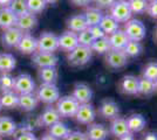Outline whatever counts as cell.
I'll list each match as a JSON object with an SVG mask.
<instances>
[{
  "instance_id": "f5cc1de1",
  "label": "cell",
  "mask_w": 157,
  "mask_h": 140,
  "mask_svg": "<svg viewBox=\"0 0 157 140\" xmlns=\"http://www.w3.org/2000/svg\"><path fill=\"white\" fill-rule=\"evenodd\" d=\"M59 0H45V2L46 4H55V2H58Z\"/></svg>"
},
{
  "instance_id": "836d02e7",
  "label": "cell",
  "mask_w": 157,
  "mask_h": 140,
  "mask_svg": "<svg viewBox=\"0 0 157 140\" xmlns=\"http://www.w3.org/2000/svg\"><path fill=\"white\" fill-rule=\"evenodd\" d=\"M122 52L127 55V57H137L143 52V46L137 41H128Z\"/></svg>"
},
{
  "instance_id": "f907efd6",
  "label": "cell",
  "mask_w": 157,
  "mask_h": 140,
  "mask_svg": "<svg viewBox=\"0 0 157 140\" xmlns=\"http://www.w3.org/2000/svg\"><path fill=\"white\" fill-rule=\"evenodd\" d=\"M118 140H135V138H134L132 133H129L123 135V137H121V138H118Z\"/></svg>"
},
{
  "instance_id": "e0dca14e",
  "label": "cell",
  "mask_w": 157,
  "mask_h": 140,
  "mask_svg": "<svg viewBox=\"0 0 157 140\" xmlns=\"http://www.w3.org/2000/svg\"><path fill=\"white\" fill-rule=\"evenodd\" d=\"M86 137L88 140H107L109 131L102 124H89L87 127Z\"/></svg>"
},
{
  "instance_id": "d4e9b609",
  "label": "cell",
  "mask_w": 157,
  "mask_h": 140,
  "mask_svg": "<svg viewBox=\"0 0 157 140\" xmlns=\"http://www.w3.org/2000/svg\"><path fill=\"white\" fill-rule=\"evenodd\" d=\"M39 100L36 98V95L33 93H25V95H19V104L18 106L22 110V111H33L35 107L38 106Z\"/></svg>"
},
{
  "instance_id": "ac0fdd59",
  "label": "cell",
  "mask_w": 157,
  "mask_h": 140,
  "mask_svg": "<svg viewBox=\"0 0 157 140\" xmlns=\"http://www.w3.org/2000/svg\"><path fill=\"white\" fill-rule=\"evenodd\" d=\"M120 89L124 95L129 96L138 95V78L132 75H127L120 82Z\"/></svg>"
},
{
  "instance_id": "d590c367",
  "label": "cell",
  "mask_w": 157,
  "mask_h": 140,
  "mask_svg": "<svg viewBox=\"0 0 157 140\" xmlns=\"http://www.w3.org/2000/svg\"><path fill=\"white\" fill-rule=\"evenodd\" d=\"M14 88V77L11 74H1L0 76V91L8 92V91H13Z\"/></svg>"
},
{
  "instance_id": "6da1fadb",
  "label": "cell",
  "mask_w": 157,
  "mask_h": 140,
  "mask_svg": "<svg viewBox=\"0 0 157 140\" xmlns=\"http://www.w3.org/2000/svg\"><path fill=\"white\" fill-rule=\"evenodd\" d=\"M93 57V52L89 47L80 46L75 47L67 55L68 63L73 67H82L88 64Z\"/></svg>"
},
{
  "instance_id": "7402d4cb",
  "label": "cell",
  "mask_w": 157,
  "mask_h": 140,
  "mask_svg": "<svg viewBox=\"0 0 157 140\" xmlns=\"http://www.w3.org/2000/svg\"><path fill=\"white\" fill-rule=\"evenodd\" d=\"M66 25H67L68 31H72L76 34L80 32H83L88 28L83 14H75V15L69 16L66 21Z\"/></svg>"
},
{
  "instance_id": "f6af8a7d",
  "label": "cell",
  "mask_w": 157,
  "mask_h": 140,
  "mask_svg": "<svg viewBox=\"0 0 157 140\" xmlns=\"http://www.w3.org/2000/svg\"><path fill=\"white\" fill-rule=\"evenodd\" d=\"M14 140H38V138L33 132H22L19 135H17V138Z\"/></svg>"
},
{
  "instance_id": "9c48e42d",
  "label": "cell",
  "mask_w": 157,
  "mask_h": 140,
  "mask_svg": "<svg viewBox=\"0 0 157 140\" xmlns=\"http://www.w3.org/2000/svg\"><path fill=\"white\" fill-rule=\"evenodd\" d=\"M94 92L93 89L87 83H76L74 85L72 92V97L78 102V104H87L92 100Z\"/></svg>"
},
{
  "instance_id": "b9f144b4",
  "label": "cell",
  "mask_w": 157,
  "mask_h": 140,
  "mask_svg": "<svg viewBox=\"0 0 157 140\" xmlns=\"http://www.w3.org/2000/svg\"><path fill=\"white\" fill-rule=\"evenodd\" d=\"M88 29V32L90 33V35L93 36V39L94 40H98V39H101V38H105L107 36L105 33H103V31L100 28V26H92V27H88L87 28Z\"/></svg>"
},
{
  "instance_id": "11a10c76",
  "label": "cell",
  "mask_w": 157,
  "mask_h": 140,
  "mask_svg": "<svg viewBox=\"0 0 157 140\" xmlns=\"http://www.w3.org/2000/svg\"><path fill=\"white\" fill-rule=\"evenodd\" d=\"M0 111H1V105H0Z\"/></svg>"
},
{
  "instance_id": "8fae6325",
  "label": "cell",
  "mask_w": 157,
  "mask_h": 140,
  "mask_svg": "<svg viewBox=\"0 0 157 140\" xmlns=\"http://www.w3.org/2000/svg\"><path fill=\"white\" fill-rule=\"evenodd\" d=\"M105 62L113 69H122L128 64V57L122 50L110 49L105 54Z\"/></svg>"
},
{
  "instance_id": "603a6c76",
  "label": "cell",
  "mask_w": 157,
  "mask_h": 140,
  "mask_svg": "<svg viewBox=\"0 0 157 140\" xmlns=\"http://www.w3.org/2000/svg\"><path fill=\"white\" fill-rule=\"evenodd\" d=\"M17 18L18 16L8 7H1L0 8V28L5 31L8 28L15 27Z\"/></svg>"
},
{
  "instance_id": "30bf717a",
  "label": "cell",
  "mask_w": 157,
  "mask_h": 140,
  "mask_svg": "<svg viewBox=\"0 0 157 140\" xmlns=\"http://www.w3.org/2000/svg\"><path fill=\"white\" fill-rule=\"evenodd\" d=\"M96 117V111L92 104L87 103V104H80L76 113L74 116V118L76 119L78 123L80 124H85V125H89L92 124L94 119Z\"/></svg>"
},
{
  "instance_id": "ffe728a7",
  "label": "cell",
  "mask_w": 157,
  "mask_h": 140,
  "mask_svg": "<svg viewBox=\"0 0 157 140\" xmlns=\"http://www.w3.org/2000/svg\"><path fill=\"white\" fill-rule=\"evenodd\" d=\"M114 137L116 138H121L125 134H129V128H128V125H127V121H125L124 118L122 117H116L111 120L110 126H109V130H108Z\"/></svg>"
},
{
  "instance_id": "4316f807",
  "label": "cell",
  "mask_w": 157,
  "mask_h": 140,
  "mask_svg": "<svg viewBox=\"0 0 157 140\" xmlns=\"http://www.w3.org/2000/svg\"><path fill=\"white\" fill-rule=\"evenodd\" d=\"M17 132V123L11 117H0V138L10 137Z\"/></svg>"
},
{
  "instance_id": "3957f363",
  "label": "cell",
  "mask_w": 157,
  "mask_h": 140,
  "mask_svg": "<svg viewBox=\"0 0 157 140\" xmlns=\"http://www.w3.org/2000/svg\"><path fill=\"white\" fill-rule=\"evenodd\" d=\"M78 105L80 104L73 98L72 96H63V97H60L58 99L55 109L61 117L69 118V117L75 116L78 109Z\"/></svg>"
},
{
  "instance_id": "8992f818",
  "label": "cell",
  "mask_w": 157,
  "mask_h": 140,
  "mask_svg": "<svg viewBox=\"0 0 157 140\" xmlns=\"http://www.w3.org/2000/svg\"><path fill=\"white\" fill-rule=\"evenodd\" d=\"M38 40V52L42 53H53L59 49L58 35L52 32H44Z\"/></svg>"
},
{
  "instance_id": "52a82bcc",
  "label": "cell",
  "mask_w": 157,
  "mask_h": 140,
  "mask_svg": "<svg viewBox=\"0 0 157 140\" xmlns=\"http://www.w3.org/2000/svg\"><path fill=\"white\" fill-rule=\"evenodd\" d=\"M14 92L19 95L33 93L35 90V82L29 74H20L14 77Z\"/></svg>"
},
{
  "instance_id": "5bb4252c",
  "label": "cell",
  "mask_w": 157,
  "mask_h": 140,
  "mask_svg": "<svg viewBox=\"0 0 157 140\" xmlns=\"http://www.w3.org/2000/svg\"><path fill=\"white\" fill-rule=\"evenodd\" d=\"M18 50L24 55H31L38 50V40L31 33H24L18 45Z\"/></svg>"
},
{
  "instance_id": "5b68a950",
  "label": "cell",
  "mask_w": 157,
  "mask_h": 140,
  "mask_svg": "<svg viewBox=\"0 0 157 140\" xmlns=\"http://www.w3.org/2000/svg\"><path fill=\"white\" fill-rule=\"evenodd\" d=\"M36 98L39 102H42L45 104H54L60 98L59 88L55 84H42L38 89Z\"/></svg>"
},
{
  "instance_id": "7dc6e473",
  "label": "cell",
  "mask_w": 157,
  "mask_h": 140,
  "mask_svg": "<svg viewBox=\"0 0 157 140\" xmlns=\"http://www.w3.org/2000/svg\"><path fill=\"white\" fill-rule=\"evenodd\" d=\"M93 0H71V2L74 4L75 6H81V7H85L88 6Z\"/></svg>"
},
{
  "instance_id": "681fc988",
  "label": "cell",
  "mask_w": 157,
  "mask_h": 140,
  "mask_svg": "<svg viewBox=\"0 0 157 140\" xmlns=\"http://www.w3.org/2000/svg\"><path fill=\"white\" fill-rule=\"evenodd\" d=\"M38 140H58V139H55V138H54L53 135H51L49 133H46V134H44V135Z\"/></svg>"
},
{
  "instance_id": "4fadbf2b",
  "label": "cell",
  "mask_w": 157,
  "mask_h": 140,
  "mask_svg": "<svg viewBox=\"0 0 157 140\" xmlns=\"http://www.w3.org/2000/svg\"><path fill=\"white\" fill-rule=\"evenodd\" d=\"M98 113L101 117H103L105 119H114L118 117L120 114V106L118 104L111 98H105L102 100L101 105L98 107Z\"/></svg>"
},
{
  "instance_id": "ba28073f",
  "label": "cell",
  "mask_w": 157,
  "mask_h": 140,
  "mask_svg": "<svg viewBox=\"0 0 157 140\" xmlns=\"http://www.w3.org/2000/svg\"><path fill=\"white\" fill-rule=\"evenodd\" d=\"M32 61L36 67L41 69V68L56 67L59 59L53 53H42L36 50L34 54H32Z\"/></svg>"
},
{
  "instance_id": "74e56055",
  "label": "cell",
  "mask_w": 157,
  "mask_h": 140,
  "mask_svg": "<svg viewBox=\"0 0 157 140\" xmlns=\"http://www.w3.org/2000/svg\"><path fill=\"white\" fill-rule=\"evenodd\" d=\"M26 5L28 12L33 14L41 13L42 11H45L47 6L45 0H26Z\"/></svg>"
},
{
  "instance_id": "7c38bea8",
  "label": "cell",
  "mask_w": 157,
  "mask_h": 140,
  "mask_svg": "<svg viewBox=\"0 0 157 140\" xmlns=\"http://www.w3.org/2000/svg\"><path fill=\"white\" fill-rule=\"evenodd\" d=\"M22 32L18 29L17 27H12L5 29L1 34V43L6 48H17L19 45L20 40L22 38Z\"/></svg>"
},
{
  "instance_id": "83f0119b",
  "label": "cell",
  "mask_w": 157,
  "mask_h": 140,
  "mask_svg": "<svg viewBox=\"0 0 157 140\" xmlns=\"http://www.w3.org/2000/svg\"><path fill=\"white\" fill-rule=\"evenodd\" d=\"M39 78L42 84H55L58 80V70L56 67L41 68L39 69Z\"/></svg>"
},
{
  "instance_id": "ee69618b",
  "label": "cell",
  "mask_w": 157,
  "mask_h": 140,
  "mask_svg": "<svg viewBox=\"0 0 157 140\" xmlns=\"http://www.w3.org/2000/svg\"><path fill=\"white\" fill-rule=\"evenodd\" d=\"M145 12L150 15L151 18H156L157 16V1H151V2H148V6H147V9Z\"/></svg>"
},
{
  "instance_id": "9a60e30c",
  "label": "cell",
  "mask_w": 157,
  "mask_h": 140,
  "mask_svg": "<svg viewBox=\"0 0 157 140\" xmlns=\"http://www.w3.org/2000/svg\"><path fill=\"white\" fill-rule=\"evenodd\" d=\"M36 25H38V18L35 16V14L27 12L17 18L15 27L20 29L22 33H29L33 28L36 27Z\"/></svg>"
},
{
  "instance_id": "bcb514c9",
  "label": "cell",
  "mask_w": 157,
  "mask_h": 140,
  "mask_svg": "<svg viewBox=\"0 0 157 140\" xmlns=\"http://www.w3.org/2000/svg\"><path fill=\"white\" fill-rule=\"evenodd\" d=\"M96 2V5L100 7H109L110 8L111 5L116 1V0H93Z\"/></svg>"
},
{
  "instance_id": "2e32d148",
  "label": "cell",
  "mask_w": 157,
  "mask_h": 140,
  "mask_svg": "<svg viewBox=\"0 0 157 140\" xmlns=\"http://www.w3.org/2000/svg\"><path fill=\"white\" fill-rule=\"evenodd\" d=\"M58 42H59L60 49L69 53L75 47L78 46V34L72 32V31H66L60 36H58Z\"/></svg>"
},
{
  "instance_id": "44dd1931",
  "label": "cell",
  "mask_w": 157,
  "mask_h": 140,
  "mask_svg": "<svg viewBox=\"0 0 157 140\" xmlns=\"http://www.w3.org/2000/svg\"><path fill=\"white\" fill-rule=\"evenodd\" d=\"M39 120H40V124L49 127L51 125H53V124L60 121V120H61V116H60L59 112L56 111L55 107L52 106V105H49V106H47L46 109L42 111V113L40 114Z\"/></svg>"
},
{
  "instance_id": "816d5d0a",
  "label": "cell",
  "mask_w": 157,
  "mask_h": 140,
  "mask_svg": "<svg viewBox=\"0 0 157 140\" xmlns=\"http://www.w3.org/2000/svg\"><path fill=\"white\" fill-rule=\"evenodd\" d=\"M12 0H0V7H8Z\"/></svg>"
},
{
  "instance_id": "4dcf8cb0",
  "label": "cell",
  "mask_w": 157,
  "mask_h": 140,
  "mask_svg": "<svg viewBox=\"0 0 157 140\" xmlns=\"http://www.w3.org/2000/svg\"><path fill=\"white\" fill-rule=\"evenodd\" d=\"M19 104V95L15 93L14 91H8L4 92L0 96V105L1 109H14L18 106Z\"/></svg>"
},
{
  "instance_id": "cb8c5ba5",
  "label": "cell",
  "mask_w": 157,
  "mask_h": 140,
  "mask_svg": "<svg viewBox=\"0 0 157 140\" xmlns=\"http://www.w3.org/2000/svg\"><path fill=\"white\" fill-rule=\"evenodd\" d=\"M125 121H127V125H128V128H129V132H130V133L141 132L144 127H145V124H147L145 118L140 113L130 114V116L125 119Z\"/></svg>"
},
{
  "instance_id": "f546056e",
  "label": "cell",
  "mask_w": 157,
  "mask_h": 140,
  "mask_svg": "<svg viewBox=\"0 0 157 140\" xmlns=\"http://www.w3.org/2000/svg\"><path fill=\"white\" fill-rule=\"evenodd\" d=\"M83 16H85L86 23L88 27L92 26H98L100 23V21L103 16V13L98 9V8H95V7H89L87 8L85 13H83Z\"/></svg>"
},
{
  "instance_id": "d6986e66",
  "label": "cell",
  "mask_w": 157,
  "mask_h": 140,
  "mask_svg": "<svg viewBox=\"0 0 157 140\" xmlns=\"http://www.w3.org/2000/svg\"><path fill=\"white\" fill-rule=\"evenodd\" d=\"M107 38H108V41H109L110 49H114V50H123V48L129 41L125 33L122 29H117L116 32L111 33Z\"/></svg>"
},
{
  "instance_id": "7a4b0ae2",
  "label": "cell",
  "mask_w": 157,
  "mask_h": 140,
  "mask_svg": "<svg viewBox=\"0 0 157 140\" xmlns=\"http://www.w3.org/2000/svg\"><path fill=\"white\" fill-rule=\"evenodd\" d=\"M129 41H137L141 42L145 38L147 29L142 21L136 19H130L125 22L124 31H123Z\"/></svg>"
},
{
  "instance_id": "277c9868",
  "label": "cell",
  "mask_w": 157,
  "mask_h": 140,
  "mask_svg": "<svg viewBox=\"0 0 157 140\" xmlns=\"http://www.w3.org/2000/svg\"><path fill=\"white\" fill-rule=\"evenodd\" d=\"M110 15L111 18L115 21L120 22H127L130 20L131 13L130 8H129V4L127 0H116L110 7Z\"/></svg>"
},
{
  "instance_id": "7bdbcfd3",
  "label": "cell",
  "mask_w": 157,
  "mask_h": 140,
  "mask_svg": "<svg viewBox=\"0 0 157 140\" xmlns=\"http://www.w3.org/2000/svg\"><path fill=\"white\" fill-rule=\"evenodd\" d=\"M65 140H88L86 134L83 132H80V131H72L71 134L66 138Z\"/></svg>"
},
{
  "instance_id": "ab89813d",
  "label": "cell",
  "mask_w": 157,
  "mask_h": 140,
  "mask_svg": "<svg viewBox=\"0 0 157 140\" xmlns=\"http://www.w3.org/2000/svg\"><path fill=\"white\" fill-rule=\"evenodd\" d=\"M143 78L150 80L156 82L157 78V63L156 62H150L148 63L143 69Z\"/></svg>"
},
{
  "instance_id": "8d00e7d4",
  "label": "cell",
  "mask_w": 157,
  "mask_h": 140,
  "mask_svg": "<svg viewBox=\"0 0 157 140\" xmlns=\"http://www.w3.org/2000/svg\"><path fill=\"white\" fill-rule=\"evenodd\" d=\"M8 8L13 12L17 16L22 15L28 12L26 5V0H12L11 4L8 5Z\"/></svg>"
},
{
  "instance_id": "f35d334b",
  "label": "cell",
  "mask_w": 157,
  "mask_h": 140,
  "mask_svg": "<svg viewBox=\"0 0 157 140\" xmlns=\"http://www.w3.org/2000/svg\"><path fill=\"white\" fill-rule=\"evenodd\" d=\"M129 8H130L131 13L135 14H142L145 12L148 2L145 0H129Z\"/></svg>"
},
{
  "instance_id": "9f6ffc18",
  "label": "cell",
  "mask_w": 157,
  "mask_h": 140,
  "mask_svg": "<svg viewBox=\"0 0 157 140\" xmlns=\"http://www.w3.org/2000/svg\"><path fill=\"white\" fill-rule=\"evenodd\" d=\"M0 140H2V139H1V138H0Z\"/></svg>"
},
{
  "instance_id": "60d3db41",
  "label": "cell",
  "mask_w": 157,
  "mask_h": 140,
  "mask_svg": "<svg viewBox=\"0 0 157 140\" xmlns=\"http://www.w3.org/2000/svg\"><path fill=\"white\" fill-rule=\"evenodd\" d=\"M78 42L80 46H85L90 48L92 43L94 42V39H93V36L90 35V33L88 32V29H86L83 32L78 33Z\"/></svg>"
},
{
  "instance_id": "d6a6232c",
  "label": "cell",
  "mask_w": 157,
  "mask_h": 140,
  "mask_svg": "<svg viewBox=\"0 0 157 140\" xmlns=\"http://www.w3.org/2000/svg\"><path fill=\"white\" fill-rule=\"evenodd\" d=\"M156 90V82L147 78H138V95H143V96H150L155 92Z\"/></svg>"
},
{
  "instance_id": "484cf974",
  "label": "cell",
  "mask_w": 157,
  "mask_h": 140,
  "mask_svg": "<svg viewBox=\"0 0 157 140\" xmlns=\"http://www.w3.org/2000/svg\"><path fill=\"white\" fill-rule=\"evenodd\" d=\"M71 132H72L71 128L67 126L65 123H62L61 120L48 127V133L58 140H65L71 134Z\"/></svg>"
},
{
  "instance_id": "f1b7e54d",
  "label": "cell",
  "mask_w": 157,
  "mask_h": 140,
  "mask_svg": "<svg viewBox=\"0 0 157 140\" xmlns=\"http://www.w3.org/2000/svg\"><path fill=\"white\" fill-rule=\"evenodd\" d=\"M17 66V60L12 54L0 53V71L2 74H10Z\"/></svg>"
},
{
  "instance_id": "1f68e13d",
  "label": "cell",
  "mask_w": 157,
  "mask_h": 140,
  "mask_svg": "<svg viewBox=\"0 0 157 140\" xmlns=\"http://www.w3.org/2000/svg\"><path fill=\"white\" fill-rule=\"evenodd\" d=\"M98 26L103 31V33H105L107 36L110 35L111 33H114V32H116L117 29H120V28H118V22L114 20L109 14H105V15L102 16V19L100 21Z\"/></svg>"
},
{
  "instance_id": "c3c4849f",
  "label": "cell",
  "mask_w": 157,
  "mask_h": 140,
  "mask_svg": "<svg viewBox=\"0 0 157 140\" xmlns=\"http://www.w3.org/2000/svg\"><path fill=\"white\" fill-rule=\"evenodd\" d=\"M143 140H157V137L155 133H152V132H150V133L145 134V137H144Z\"/></svg>"
},
{
  "instance_id": "e575fe53",
  "label": "cell",
  "mask_w": 157,
  "mask_h": 140,
  "mask_svg": "<svg viewBox=\"0 0 157 140\" xmlns=\"http://www.w3.org/2000/svg\"><path fill=\"white\" fill-rule=\"evenodd\" d=\"M90 49H92V52H95L98 55H105L110 50L108 38L105 36V38H101V39H98V40H94V42L90 46Z\"/></svg>"
},
{
  "instance_id": "db71d44e",
  "label": "cell",
  "mask_w": 157,
  "mask_h": 140,
  "mask_svg": "<svg viewBox=\"0 0 157 140\" xmlns=\"http://www.w3.org/2000/svg\"><path fill=\"white\" fill-rule=\"evenodd\" d=\"M147 2H151V1H155V0H145Z\"/></svg>"
}]
</instances>
